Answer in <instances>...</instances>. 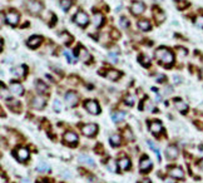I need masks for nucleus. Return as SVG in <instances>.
<instances>
[{
  "mask_svg": "<svg viewBox=\"0 0 203 183\" xmlns=\"http://www.w3.org/2000/svg\"><path fill=\"white\" fill-rule=\"evenodd\" d=\"M63 53H64V55H65V58H67L68 63H73V57H71V53H70L69 50H67V49H65Z\"/></svg>",
  "mask_w": 203,
  "mask_h": 183,
  "instance_id": "obj_38",
  "label": "nucleus"
},
{
  "mask_svg": "<svg viewBox=\"0 0 203 183\" xmlns=\"http://www.w3.org/2000/svg\"><path fill=\"white\" fill-rule=\"evenodd\" d=\"M71 5V0H60V6L64 11H67Z\"/></svg>",
  "mask_w": 203,
  "mask_h": 183,
  "instance_id": "obj_32",
  "label": "nucleus"
},
{
  "mask_svg": "<svg viewBox=\"0 0 203 183\" xmlns=\"http://www.w3.org/2000/svg\"><path fill=\"white\" fill-rule=\"evenodd\" d=\"M28 10L33 14H39L42 11V4L38 2H28Z\"/></svg>",
  "mask_w": 203,
  "mask_h": 183,
  "instance_id": "obj_12",
  "label": "nucleus"
},
{
  "mask_svg": "<svg viewBox=\"0 0 203 183\" xmlns=\"http://www.w3.org/2000/svg\"><path fill=\"white\" fill-rule=\"evenodd\" d=\"M42 183H47V182H42Z\"/></svg>",
  "mask_w": 203,
  "mask_h": 183,
  "instance_id": "obj_51",
  "label": "nucleus"
},
{
  "mask_svg": "<svg viewBox=\"0 0 203 183\" xmlns=\"http://www.w3.org/2000/svg\"><path fill=\"white\" fill-rule=\"evenodd\" d=\"M11 74L15 78H23L26 74V67L25 65H20V67H16L11 69Z\"/></svg>",
  "mask_w": 203,
  "mask_h": 183,
  "instance_id": "obj_10",
  "label": "nucleus"
},
{
  "mask_svg": "<svg viewBox=\"0 0 203 183\" xmlns=\"http://www.w3.org/2000/svg\"><path fill=\"white\" fill-rule=\"evenodd\" d=\"M156 100H157V102H160V100H162V97H160V96H157V97H156Z\"/></svg>",
  "mask_w": 203,
  "mask_h": 183,
  "instance_id": "obj_47",
  "label": "nucleus"
},
{
  "mask_svg": "<svg viewBox=\"0 0 203 183\" xmlns=\"http://www.w3.org/2000/svg\"><path fill=\"white\" fill-rule=\"evenodd\" d=\"M147 143H148L149 148H151V149H153V151L156 152V154H157V158H158V161H160V152H159V149L157 148V145L154 144V142H153V140H148V142H147Z\"/></svg>",
  "mask_w": 203,
  "mask_h": 183,
  "instance_id": "obj_29",
  "label": "nucleus"
},
{
  "mask_svg": "<svg viewBox=\"0 0 203 183\" xmlns=\"http://www.w3.org/2000/svg\"><path fill=\"white\" fill-rule=\"evenodd\" d=\"M22 183H30V181H29V179H25V178H24V179H22Z\"/></svg>",
  "mask_w": 203,
  "mask_h": 183,
  "instance_id": "obj_48",
  "label": "nucleus"
},
{
  "mask_svg": "<svg viewBox=\"0 0 203 183\" xmlns=\"http://www.w3.org/2000/svg\"><path fill=\"white\" fill-rule=\"evenodd\" d=\"M93 22H94V25L99 28V26L102 25V23H103V15H102V14H99V13H98V14H95V15H94V18H93Z\"/></svg>",
  "mask_w": 203,
  "mask_h": 183,
  "instance_id": "obj_30",
  "label": "nucleus"
},
{
  "mask_svg": "<svg viewBox=\"0 0 203 183\" xmlns=\"http://www.w3.org/2000/svg\"><path fill=\"white\" fill-rule=\"evenodd\" d=\"M120 77V73L118 70H114V69H110L107 71V78L110 79V80H117L118 78Z\"/></svg>",
  "mask_w": 203,
  "mask_h": 183,
  "instance_id": "obj_24",
  "label": "nucleus"
},
{
  "mask_svg": "<svg viewBox=\"0 0 203 183\" xmlns=\"http://www.w3.org/2000/svg\"><path fill=\"white\" fill-rule=\"evenodd\" d=\"M194 24L198 28H203V16H197L196 20H194Z\"/></svg>",
  "mask_w": 203,
  "mask_h": 183,
  "instance_id": "obj_37",
  "label": "nucleus"
},
{
  "mask_svg": "<svg viewBox=\"0 0 203 183\" xmlns=\"http://www.w3.org/2000/svg\"><path fill=\"white\" fill-rule=\"evenodd\" d=\"M124 118H125V113L122 112V111L114 112V113L112 114V119H113V122H116V123H119V122L124 120Z\"/></svg>",
  "mask_w": 203,
  "mask_h": 183,
  "instance_id": "obj_22",
  "label": "nucleus"
},
{
  "mask_svg": "<svg viewBox=\"0 0 203 183\" xmlns=\"http://www.w3.org/2000/svg\"><path fill=\"white\" fill-rule=\"evenodd\" d=\"M119 24L122 25V28H128L129 22H128V19H127L125 16H122V18H120V20H119Z\"/></svg>",
  "mask_w": 203,
  "mask_h": 183,
  "instance_id": "obj_36",
  "label": "nucleus"
},
{
  "mask_svg": "<svg viewBox=\"0 0 203 183\" xmlns=\"http://www.w3.org/2000/svg\"><path fill=\"white\" fill-rule=\"evenodd\" d=\"M53 107H54V111H55V112H60V111H62V103H60L58 99L54 100Z\"/></svg>",
  "mask_w": 203,
  "mask_h": 183,
  "instance_id": "obj_35",
  "label": "nucleus"
},
{
  "mask_svg": "<svg viewBox=\"0 0 203 183\" xmlns=\"http://www.w3.org/2000/svg\"><path fill=\"white\" fill-rule=\"evenodd\" d=\"M64 142L68 144H75L78 142V136L73 132H67L64 134Z\"/></svg>",
  "mask_w": 203,
  "mask_h": 183,
  "instance_id": "obj_15",
  "label": "nucleus"
},
{
  "mask_svg": "<svg viewBox=\"0 0 203 183\" xmlns=\"http://www.w3.org/2000/svg\"><path fill=\"white\" fill-rule=\"evenodd\" d=\"M109 140H110V144L113 145V147H117V145H119L120 144V136L119 134H112L110 136V138H109Z\"/></svg>",
  "mask_w": 203,
  "mask_h": 183,
  "instance_id": "obj_27",
  "label": "nucleus"
},
{
  "mask_svg": "<svg viewBox=\"0 0 203 183\" xmlns=\"http://www.w3.org/2000/svg\"><path fill=\"white\" fill-rule=\"evenodd\" d=\"M149 129H151V132H152L153 134H158V133H160L162 129H163L162 123H160V122H152L151 125H149Z\"/></svg>",
  "mask_w": 203,
  "mask_h": 183,
  "instance_id": "obj_20",
  "label": "nucleus"
},
{
  "mask_svg": "<svg viewBox=\"0 0 203 183\" xmlns=\"http://www.w3.org/2000/svg\"><path fill=\"white\" fill-rule=\"evenodd\" d=\"M108 58H109L110 62H113V63H117V62H118V57L114 53H109V54H108Z\"/></svg>",
  "mask_w": 203,
  "mask_h": 183,
  "instance_id": "obj_39",
  "label": "nucleus"
},
{
  "mask_svg": "<svg viewBox=\"0 0 203 183\" xmlns=\"http://www.w3.org/2000/svg\"><path fill=\"white\" fill-rule=\"evenodd\" d=\"M140 183H151V181H149V179H143Z\"/></svg>",
  "mask_w": 203,
  "mask_h": 183,
  "instance_id": "obj_49",
  "label": "nucleus"
},
{
  "mask_svg": "<svg viewBox=\"0 0 203 183\" xmlns=\"http://www.w3.org/2000/svg\"><path fill=\"white\" fill-rule=\"evenodd\" d=\"M125 136H127V138H128V139H131V140L133 139V136H132V133H131V131H129V129H128V131H125Z\"/></svg>",
  "mask_w": 203,
  "mask_h": 183,
  "instance_id": "obj_43",
  "label": "nucleus"
},
{
  "mask_svg": "<svg viewBox=\"0 0 203 183\" xmlns=\"http://www.w3.org/2000/svg\"><path fill=\"white\" fill-rule=\"evenodd\" d=\"M118 164H119L120 169H123V171H127V169L131 168V161H129L127 157L120 158V159L118 161Z\"/></svg>",
  "mask_w": 203,
  "mask_h": 183,
  "instance_id": "obj_21",
  "label": "nucleus"
},
{
  "mask_svg": "<svg viewBox=\"0 0 203 183\" xmlns=\"http://www.w3.org/2000/svg\"><path fill=\"white\" fill-rule=\"evenodd\" d=\"M165 154H167L168 159H174L178 156V148L176 147V145H169V147L165 149Z\"/></svg>",
  "mask_w": 203,
  "mask_h": 183,
  "instance_id": "obj_17",
  "label": "nucleus"
},
{
  "mask_svg": "<svg viewBox=\"0 0 203 183\" xmlns=\"http://www.w3.org/2000/svg\"><path fill=\"white\" fill-rule=\"evenodd\" d=\"M112 34H113V36H116V39H117L118 36H119V34L117 33V30H113V33H112Z\"/></svg>",
  "mask_w": 203,
  "mask_h": 183,
  "instance_id": "obj_45",
  "label": "nucleus"
},
{
  "mask_svg": "<svg viewBox=\"0 0 203 183\" xmlns=\"http://www.w3.org/2000/svg\"><path fill=\"white\" fill-rule=\"evenodd\" d=\"M169 174H171L173 178H176V179H182V178L184 177V172H183L182 168H179V167H172V168L169 169Z\"/></svg>",
  "mask_w": 203,
  "mask_h": 183,
  "instance_id": "obj_16",
  "label": "nucleus"
},
{
  "mask_svg": "<svg viewBox=\"0 0 203 183\" xmlns=\"http://www.w3.org/2000/svg\"><path fill=\"white\" fill-rule=\"evenodd\" d=\"M18 159L20 162H25L28 158H29V151L26 148H19L18 149Z\"/></svg>",
  "mask_w": 203,
  "mask_h": 183,
  "instance_id": "obj_19",
  "label": "nucleus"
},
{
  "mask_svg": "<svg viewBox=\"0 0 203 183\" xmlns=\"http://www.w3.org/2000/svg\"><path fill=\"white\" fill-rule=\"evenodd\" d=\"M145 10V5L142 3V2H134L131 6V11L134 14V15H140L143 11Z\"/></svg>",
  "mask_w": 203,
  "mask_h": 183,
  "instance_id": "obj_8",
  "label": "nucleus"
},
{
  "mask_svg": "<svg viewBox=\"0 0 203 183\" xmlns=\"http://www.w3.org/2000/svg\"><path fill=\"white\" fill-rule=\"evenodd\" d=\"M199 167H201V169H203V159L199 162Z\"/></svg>",
  "mask_w": 203,
  "mask_h": 183,
  "instance_id": "obj_50",
  "label": "nucleus"
},
{
  "mask_svg": "<svg viewBox=\"0 0 203 183\" xmlns=\"http://www.w3.org/2000/svg\"><path fill=\"white\" fill-rule=\"evenodd\" d=\"M10 92L14 94V96H23L24 94V88H23V85L20 84V83H16V82H13L11 84H10Z\"/></svg>",
  "mask_w": 203,
  "mask_h": 183,
  "instance_id": "obj_6",
  "label": "nucleus"
},
{
  "mask_svg": "<svg viewBox=\"0 0 203 183\" xmlns=\"http://www.w3.org/2000/svg\"><path fill=\"white\" fill-rule=\"evenodd\" d=\"M98 131V127L95 124H85L83 128H82V132L84 136L87 137H93Z\"/></svg>",
  "mask_w": 203,
  "mask_h": 183,
  "instance_id": "obj_5",
  "label": "nucleus"
},
{
  "mask_svg": "<svg viewBox=\"0 0 203 183\" xmlns=\"http://www.w3.org/2000/svg\"><path fill=\"white\" fill-rule=\"evenodd\" d=\"M154 15H156V20L158 22V23H162V22H164V18H165V15L160 11V10H157V9H154Z\"/></svg>",
  "mask_w": 203,
  "mask_h": 183,
  "instance_id": "obj_31",
  "label": "nucleus"
},
{
  "mask_svg": "<svg viewBox=\"0 0 203 183\" xmlns=\"http://www.w3.org/2000/svg\"><path fill=\"white\" fill-rule=\"evenodd\" d=\"M36 169H38L39 172H48V171H50V167H49V164H47V163H40L38 167H36Z\"/></svg>",
  "mask_w": 203,
  "mask_h": 183,
  "instance_id": "obj_33",
  "label": "nucleus"
},
{
  "mask_svg": "<svg viewBox=\"0 0 203 183\" xmlns=\"http://www.w3.org/2000/svg\"><path fill=\"white\" fill-rule=\"evenodd\" d=\"M137 25H138V28H139L140 30H143V31L151 29V23H149L148 20H139V22L137 23Z\"/></svg>",
  "mask_w": 203,
  "mask_h": 183,
  "instance_id": "obj_25",
  "label": "nucleus"
},
{
  "mask_svg": "<svg viewBox=\"0 0 203 183\" xmlns=\"http://www.w3.org/2000/svg\"><path fill=\"white\" fill-rule=\"evenodd\" d=\"M74 22H75L79 26L84 28V26H87V25H88V23H89V18H88V15H87L84 11H78V13L75 14Z\"/></svg>",
  "mask_w": 203,
  "mask_h": 183,
  "instance_id": "obj_2",
  "label": "nucleus"
},
{
  "mask_svg": "<svg viewBox=\"0 0 203 183\" xmlns=\"http://www.w3.org/2000/svg\"><path fill=\"white\" fill-rule=\"evenodd\" d=\"M125 103H127L128 105H133V104H134V98H133L132 96L125 97Z\"/></svg>",
  "mask_w": 203,
  "mask_h": 183,
  "instance_id": "obj_40",
  "label": "nucleus"
},
{
  "mask_svg": "<svg viewBox=\"0 0 203 183\" xmlns=\"http://www.w3.org/2000/svg\"><path fill=\"white\" fill-rule=\"evenodd\" d=\"M139 62H140V64H142V65H144V67H148V65H149V63H151V59H149V57L140 55Z\"/></svg>",
  "mask_w": 203,
  "mask_h": 183,
  "instance_id": "obj_34",
  "label": "nucleus"
},
{
  "mask_svg": "<svg viewBox=\"0 0 203 183\" xmlns=\"http://www.w3.org/2000/svg\"><path fill=\"white\" fill-rule=\"evenodd\" d=\"M151 168H152V162H151V159H148L147 157H143V158L140 159L139 169H140L142 172H148Z\"/></svg>",
  "mask_w": 203,
  "mask_h": 183,
  "instance_id": "obj_13",
  "label": "nucleus"
},
{
  "mask_svg": "<svg viewBox=\"0 0 203 183\" xmlns=\"http://www.w3.org/2000/svg\"><path fill=\"white\" fill-rule=\"evenodd\" d=\"M108 169L110 172H117L118 171V164L116 163L114 159H109L108 161Z\"/></svg>",
  "mask_w": 203,
  "mask_h": 183,
  "instance_id": "obj_28",
  "label": "nucleus"
},
{
  "mask_svg": "<svg viewBox=\"0 0 203 183\" xmlns=\"http://www.w3.org/2000/svg\"><path fill=\"white\" fill-rule=\"evenodd\" d=\"M2 97H3L4 99H8V98H9V94L6 93V90H5V87H4V85H2Z\"/></svg>",
  "mask_w": 203,
  "mask_h": 183,
  "instance_id": "obj_41",
  "label": "nucleus"
},
{
  "mask_svg": "<svg viewBox=\"0 0 203 183\" xmlns=\"http://www.w3.org/2000/svg\"><path fill=\"white\" fill-rule=\"evenodd\" d=\"M156 58H157V60H159L164 65H171L174 62L173 53L165 48H159L156 50Z\"/></svg>",
  "mask_w": 203,
  "mask_h": 183,
  "instance_id": "obj_1",
  "label": "nucleus"
},
{
  "mask_svg": "<svg viewBox=\"0 0 203 183\" xmlns=\"http://www.w3.org/2000/svg\"><path fill=\"white\" fill-rule=\"evenodd\" d=\"M177 3H179V6H178L179 9H184L187 6V3L184 2V0H177Z\"/></svg>",
  "mask_w": 203,
  "mask_h": 183,
  "instance_id": "obj_42",
  "label": "nucleus"
},
{
  "mask_svg": "<svg viewBox=\"0 0 203 183\" xmlns=\"http://www.w3.org/2000/svg\"><path fill=\"white\" fill-rule=\"evenodd\" d=\"M78 161H79L80 163H84V164H87V166L91 167V168H94V167H95V163H94L93 158L89 157V156H87V154H82V156H79Z\"/></svg>",
  "mask_w": 203,
  "mask_h": 183,
  "instance_id": "obj_14",
  "label": "nucleus"
},
{
  "mask_svg": "<svg viewBox=\"0 0 203 183\" xmlns=\"http://www.w3.org/2000/svg\"><path fill=\"white\" fill-rule=\"evenodd\" d=\"M176 108L178 109L179 112H182V113H186L187 112V109H188V105L184 103L183 100H181V99H176Z\"/></svg>",
  "mask_w": 203,
  "mask_h": 183,
  "instance_id": "obj_23",
  "label": "nucleus"
},
{
  "mask_svg": "<svg viewBox=\"0 0 203 183\" xmlns=\"http://www.w3.org/2000/svg\"><path fill=\"white\" fill-rule=\"evenodd\" d=\"M164 78H165V77H164V75H162V74H160V75H159V77H158V78H157V80H158V82H163V80H164Z\"/></svg>",
  "mask_w": 203,
  "mask_h": 183,
  "instance_id": "obj_44",
  "label": "nucleus"
},
{
  "mask_svg": "<svg viewBox=\"0 0 203 183\" xmlns=\"http://www.w3.org/2000/svg\"><path fill=\"white\" fill-rule=\"evenodd\" d=\"M35 87H36V90H38L39 93H45V92L48 90L47 84H44L42 80H36L35 82Z\"/></svg>",
  "mask_w": 203,
  "mask_h": 183,
  "instance_id": "obj_26",
  "label": "nucleus"
},
{
  "mask_svg": "<svg viewBox=\"0 0 203 183\" xmlns=\"http://www.w3.org/2000/svg\"><path fill=\"white\" fill-rule=\"evenodd\" d=\"M65 103L70 108L77 105V103H78V96H77L75 92H68V93L65 94Z\"/></svg>",
  "mask_w": 203,
  "mask_h": 183,
  "instance_id": "obj_4",
  "label": "nucleus"
},
{
  "mask_svg": "<svg viewBox=\"0 0 203 183\" xmlns=\"http://www.w3.org/2000/svg\"><path fill=\"white\" fill-rule=\"evenodd\" d=\"M40 43H42V38L40 36H38V35H34V36H31V38L28 40V47H30V48H36L38 45H40Z\"/></svg>",
  "mask_w": 203,
  "mask_h": 183,
  "instance_id": "obj_18",
  "label": "nucleus"
},
{
  "mask_svg": "<svg viewBox=\"0 0 203 183\" xmlns=\"http://www.w3.org/2000/svg\"><path fill=\"white\" fill-rule=\"evenodd\" d=\"M75 53H77V57H78L80 60H83V62H88V60H90V54L88 53V50H87L85 48L79 47V48H77Z\"/></svg>",
  "mask_w": 203,
  "mask_h": 183,
  "instance_id": "obj_7",
  "label": "nucleus"
},
{
  "mask_svg": "<svg viewBox=\"0 0 203 183\" xmlns=\"http://www.w3.org/2000/svg\"><path fill=\"white\" fill-rule=\"evenodd\" d=\"M174 82H176V83H178V82H182V79H181L179 77H174Z\"/></svg>",
  "mask_w": 203,
  "mask_h": 183,
  "instance_id": "obj_46",
  "label": "nucleus"
},
{
  "mask_svg": "<svg viewBox=\"0 0 203 183\" xmlns=\"http://www.w3.org/2000/svg\"><path fill=\"white\" fill-rule=\"evenodd\" d=\"M6 22H8V24L15 26L18 24V22H19V14L16 11H9L6 14Z\"/></svg>",
  "mask_w": 203,
  "mask_h": 183,
  "instance_id": "obj_9",
  "label": "nucleus"
},
{
  "mask_svg": "<svg viewBox=\"0 0 203 183\" xmlns=\"http://www.w3.org/2000/svg\"><path fill=\"white\" fill-rule=\"evenodd\" d=\"M85 109L90 114H99V112H100L99 104L95 100H87L85 102Z\"/></svg>",
  "mask_w": 203,
  "mask_h": 183,
  "instance_id": "obj_3",
  "label": "nucleus"
},
{
  "mask_svg": "<svg viewBox=\"0 0 203 183\" xmlns=\"http://www.w3.org/2000/svg\"><path fill=\"white\" fill-rule=\"evenodd\" d=\"M31 105L34 109H43L44 105H45V99L42 97V96H36L33 102H31Z\"/></svg>",
  "mask_w": 203,
  "mask_h": 183,
  "instance_id": "obj_11",
  "label": "nucleus"
}]
</instances>
